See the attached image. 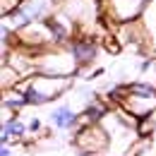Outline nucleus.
I'll return each instance as SVG.
<instances>
[{
  "instance_id": "obj_1",
  "label": "nucleus",
  "mask_w": 156,
  "mask_h": 156,
  "mask_svg": "<svg viewBox=\"0 0 156 156\" xmlns=\"http://www.w3.org/2000/svg\"><path fill=\"white\" fill-rule=\"evenodd\" d=\"M24 98H27V106H46V103H53L60 96H65L70 89H72V77H55V75H43L36 72L31 77L22 79L17 84Z\"/></svg>"
},
{
  "instance_id": "obj_2",
  "label": "nucleus",
  "mask_w": 156,
  "mask_h": 156,
  "mask_svg": "<svg viewBox=\"0 0 156 156\" xmlns=\"http://www.w3.org/2000/svg\"><path fill=\"white\" fill-rule=\"evenodd\" d=\"M111 98L137 120H144L151 113H156V87L147 82H132L127 87L113 89Z\"/></svg>"
},
{
  "instance_id": "obj_3",
  "label": "nucleus",
  "mask_w": 156,
  "mask_h": 156,
  "mask_svg": "<svg viewBox=\"0 0 156 156\" xmlns=\"http://www.w3.org/2000/svg\"><path fill=\"white\" fill-rule=\"evenodd\" d=\"M36 70L43 75H55V77H75L82 67L67 46H53L36 53Z\"/></svg>"
},
{
  "instance_id": "obj_4",
  "label": "nucleus",
  "mask_w": 156,
  "mask_h": 156,
  "mask_svg": "<svg viewBox=\"0 0 156 156\" xmlns=\"http://www.w3.org/2000/svg\"><path fill=\"white\" fill-rule=\"evenodd\" d=\"M75 147L79 149V154H89V156H108V147L111 139L108 132L101 122H87L82 125L75 135Z\"/></svg>"
},
{
  "instance_id": "obj_5",
  "label": "nucleus",
  "mask_w": 156,
  "mask_h": 156,
  "mask_svg": "<svg viewBox=\"0 0 156 156\" xmlns=\"http://www.w3.org/2000/svg\"><path fill=\"white\" fill-rule=\"evenodd\" d=\"M149 0H101V10L113 24H135L142 20Z\"/></svg>"
},
{
  "instance_id": "obj_6",
  "label": "nucleus",
  "mask_w": 156,
  "mask_h": 156,
  "mask_svg": "<svg viewBox=\"0 0 156 156\" xmlns=\"http://www.w3.org/2000/svg\"><path fill=\"white\" fill-rule=\"evenodd\" d=\"M51 15V2L48 0H22V5L17 10H12L10 15H5L2 20L7 22L15 31L22 27H29L34 22H41Z\"/></svg>"
},
{
  "instance_id": "obj_7",
  "label": "nucleus",
  "mask_w": 156,
  "mask_h": 156,
  "mask_svg": "<svg viewBox=\"0 0 156 156\" xmlns=\"http://www.w3.org/2000/svg\"><path fill=\"white\" fill-rule=\"evenodd\" d=\"M48 122L60 130V132H67V130H77L82 127V113H77L72 106L62 103V106H55L51 113H48Z\"/></svg>"
},
{
  "instance_id": "obj_8",
  "label": "nucleus",
  "mask_w": 156,
  "mask_h": 156,
  "mask_svg": "<svg viewBox=\"0 0 156 156\" xmlns=\"http://www.w3.org/2000/svg\"><path fill=\"white\" fill-rule=\"evenodd\" d=\"M27 135H29V127L20 118V113H12V111L2 108V135H0V144H10L15 139H24Z\"/></svg>"
},
{
  "instance_id": "obj_9",
  "label": "nucleus",
  "mask_w": 156,
  "mask_h": 156,
  "mask_svg": "<svg viewBox=\"0 0 156 156\" xmlns=\"http://www.w3.org/2000/svg\"><path fill=\"white\" fill-rule=\"evenodd\" d=\"M67 48H70V53L75 55V60L79 62V67H87V65H91L98 55V46L94 39H89V36H75V39L67 43Z\"/></svg>"
},
{
  "instance_id": "obj_10",
  "label": "nucleus",
  "mask_w": 156,
  "mask_h": 156,
  "mask_svg": "<svg viewBox=\"0 0 156 156\" xmlns=\"http://www.w3.org/2000/svg\"><path fill=\"white\" fill-rule=\"evenodd\" d=\"M139 27H142V34H144V46L156 53V0H149L142 20H139Z\"/></svg>"
},
{
  "instance_id": "obj_11",
  "label": "nucleus",
  "mask_w": 156,
  "mask_h": 156,
  "mask_svg": "<svg viewBox=\"0 0 156 156\" xmlns=\"http://www.w3.org/2000/svg\"><path fill=\"white\" fill-rule=\"evenodd\" d=\"M108 111H111V108L103 106L101 101H89V103L84 106V111H82V125H87V122H101Z\"/></svg>"
},
{
  "instance_id": "obj_12",
  "label": "nucleus",
  "mask_w": 156,
  "mask_h": 156,
  "mask_svg": "<svg viewBox=\"0 0 156 156\" xmlns=\"http://www.w3.org/2000/svg\"><path fill=\"white\" fill-rule=\"evenodd\" d=\"M2 108L12 111V113H20L22 108H27V98H24V94H22L17 87L2 91Z\"/></svg>"
},
{
  "instance_id": "obj_13",
  "label": "nucleus",
  "mask_w": 156,
  "mask_h": 156,
  "mask_svg": "<svg viewBox=\"0 0 156 156\" xmlns=\"http://www.w3.org/2000/svg\"><path fill=\"white\" fill-rule=\"evenodd\" d=\"M22 5V0H0V10H2V17L5 15H10L12 10H17Z\"/></svg>"
},
{
  "instance_id": "obj_14",
  "label": "nucleus",
  "mask_w": 156,
  "mask_h": 156,
  "mask_svg": "<svg viewBox=\"0 0 156 156\" xmlns=\"http://www.w3.org/2000/svg\"><path fill=\"white\" fill-rule=\"evenodd\" d=\"M27 127H29V135H39L41 132V127H43V122H41V118H29L27 120Z\"/></svg>"
},
{
  "instance_id": "obj_15",
  "label": "nucleus",
  "mask_w": 156,
  "mask_h": 156,
  "mask_svg": "<svg viewBox=\"0 0 156 156\" xmlns=\"http://www.w3.org/2000/svg\"><path fill=\"white\" fill-rule=\"evenodd\" d=\"M0 156H12V149H10V144H2V147H0Z\"/></svg>"
},
{
  "instance_id": "obj_16",
  "label": "nucleus",
  "mask_w": 156,
  "mask_h": 156,
  "mask_svg": "<svg viewBox=\"0 0 156 156\" xmlns=\"http://www.w3.org/2000/svg\"><path fill=\"white\" fill-rule=\"evenodd\" d=\"M135 156H147V154H142V151H139V154H135Z\"/></svg>"
}]
</instances>
